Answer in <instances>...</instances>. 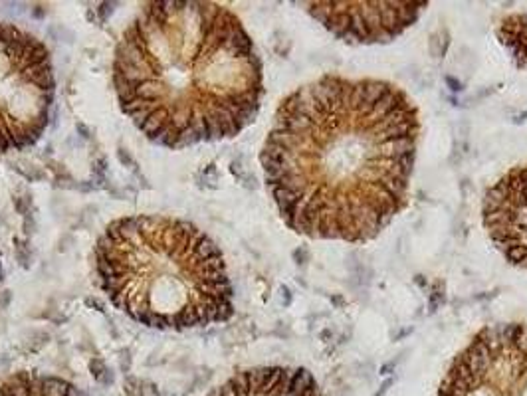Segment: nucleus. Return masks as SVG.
<instances>
[{"instance_id":"0eeeda50","label":"nucleus","mask_w":527,"mask_h":396,"mask_svg":"<svg viewBox=\"0 0 527 396\" xmlns=\"http://www.w3.org/2000/svg\"><path fill=\"white\" fill-rule=\"evenodd\" d=\"M422 4L393 2V4H337V2H317L309 4L311 14L325 22L327 28L347 38H359L361 42H373L380 38H391L408 26Z\"/></svg>"},{"instance_id":"f257e3e1","label":"nucleus","mask_w":527,"mask_h":396,"mask_svg":"<svg viewBox=\"0 0 527 396\" xmlns=\"http://www.w3.org/2000/svg\"><path fill=\"white\" fill-rule=\"evenodd\" d=\"M418 111L382 79L323 75L287 95L262 148L268 190L294 232L367 242L404 208Z\"/></svg>"},{"instance_id":"20e7f679","label":"nucleus","mask_w":527,"mask_h":396,"mask_svg":"<svg viewBox=\"0 0 527 396\" xmlns=\"http://www.w3.org/2000/svg\"><path fill=\"white\" fill-rule=\"evenodd\" d=\"M54 72L48 48L0 22V153L34 145L50 119Z\"/></svg>"},{"instance_id":"1a4fd4ad","label":"nucleus","mask_w":527,"mask_h":396,"mask_svg":"<svg viewBox=\"0 0 527 396\" xmlns=\"http://www.w3.org/2000/svg\"><path fill=\"white\" fill-rule=\"evenodd\" d=\"M0 396H83V394L64 378L22 371L0 384Z\"/></svg>"},{"instance_id":"39448f33","label":"nucleus","mask_w":527,"mask_h":396,"mask_svg":"<svg viewBox=\"0 0 527 396\" xmlns=\"http://www.w3.org/2000/svg\"><path fill=\"white\" fill-rule=\"evenodd\" d=\"M438 396H527V325L484 327L454 357Z\"/></svg>"},{"instance_id":"f03ea898","label":"nucleus","mask_w":527,"mask_h":396,"mask_svg":"<svg viewBox=\"0 0 527 396\" xmlns=\"http://www.w3.org/2000/svg\"><path fill=\"white\" fill-rule=\"evenodd\" d=\"M121 109L157 145L182 148L246 129L264 95L262 64L232 10L214 2H149L113 60Z\"/></svg>"},{"instance_id":"9d476101","label":"nucleus","mask_w":527,"mask_h":396,"mask_svg":"<svg viewBox=\"0 0 527 396\" xmlns=\"http://www.w3.org/2000/svg\"><path fill=\"white\" fill-rule=\"evenodd\" d=\"M0 275H2V270H0Z\"/></svg>"},{"instance_id":"6e6552de","label":"nucleus","mask_w":527,"mask_h":396,"mask_svg":"<svg viewBox=\"0 0 527 396\" xmlns=\"http://www.w3.org/2000/svg\"><path fill=\"white\" fill-rule=\"evenodd\" d=\"M208 396H325L305 369L262 367L242 371Z\"/></svg>"},{"instance_id":"423d86ee","label":"nucleus","mask_w":527,"mask_h":396,"mask_svg":"<svg viewBox=\"0 0 527 396\" xmlns=\"http://www.w3.org/2000/svg\"><path fill=\"white\" fill-rule=\"evenodd\" d=\"M488 236L507 262L527 270V165L507 171L484 196Z\"/></svg>"},{"instance_id":"7ed1b4c3","label":"nucleus","mask_w":527,"mask_h":396,"mask_svg":"<svg viewBox=\"0 0 527 396\" xmlns=\"http://www.w3.org/2000/svg\"><path fill=\"white\" fill-rule=\"evenodd\" d=\"M95 277L109 301L157 329H190L232 317V285L216 244L169 216L113 220L93 250Z\"/></svg>"}]
</instances>
